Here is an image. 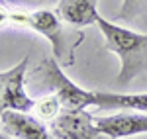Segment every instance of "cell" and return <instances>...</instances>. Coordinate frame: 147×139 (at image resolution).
<instances>
[{"label": "cell", "instance_id": "obj_6", "mask_svg": "<svg viewBox=\"0 0 147 139\" xmlns=\"http://www.w3.org/2000/svg\"><path fill=\"white\" fill-rule=\"evenodd\" d=\"M94 126L106 137L122 139L139 133H147V114L145 112H120L112 116H94Z\"/></svg>", "mask_w": 147, "mask_h": 139}, {"label": "cell", "instance_id": "obj_13", "mask_svg": "<svg viewBox=\"0 0 147 139\" xmlns=\"http://www.w3.org/2000/svg\"><path fill=\"white\" fill-rule=\"evenodd\" d=\"M0 139H16V137L10 135V133H0Z\"/></svg>", "mask_w": 147, "mask_h": 139}, {"label": "cell", "instance_id": "obj_14", "mask_svg": "<svg viewBox=\"0 0 147 139\" xmlns=\"http://www.w3.org/2000/svg\"><path fill=\"white\" fill-rule=\"evenodd\" d=\"M0 4H4V0H0Z\"/></svg>", "mask_w": 147, "mask_h": 139}, {"label": "cell", "instance_id": "obj_8", "mask_svg": "<svg viewBox=\"0 0 147 139\" xmlns=\"http://www.w3.org/2000/svg\"><path fill=\"white\" fill-rule=\"evenodd\" d=\"M98 10L92 0H59V18L75 28L96 24Z\"/></svg>", "mask_w": 147, "mask_h": 139}, {"label": "cell", "instance_id": "obj_11", "mask_svg": "<svg viewBox=\"0 0 147 139\" xmlns=\"http://www.w3.org/2000/svg\"><path fill=\"white\" fill-rule=\"evenodd\" d=\"M6 112V106H4V90H2V77H0V114Z\"/></svg>", "mask_w": 147, "mask_h": 139}, {"label": "cell", "instance_id": "obj_2", "mask_svg": "<svg viewBox=\"0 0 147 139\" xmlns=\"http://www.w3.org/2000/svg\"><path fill=\"white\" fill-rule=\"evenodd\" d=\"M43 69H45L47 79L51 82V86L55 88V94L59 96V100H61L65 110L75 112V110H86L88 106H98L96 92L84 90L79 84H75L65 75V71L61 69V63L55 57L45 59L43 61Z\"/></svg>", "mask_w": 147, "mask_h": 139}, {"label": "cell", "instance_id": "obj_5", "mask_svg": "<svg viewBox=\"0 0 147 139\" xmlns=\"http://www.w3.org/2000/svg\"><path fill=\"white\" fill-rule=\"evenodd\" d=\"M26 71H28V57H24L12 69L0 73L6 110L30 112L35 108V100L26 92Z\"/></svg>", "mask_w": 147, "mask_h": 139}, {"label": "cell", "instance_id": "obj_9", "mask_svg": "<svg viewBox=\"0 0 147 139\" xmlns=\"http://www.w3.org/2000/svg\"><path fill=\"white\" fill-rule=\"evenodd\" d=\"M96 108L102 110H137L147 114V92L145 94H110L96 92Z\"/></svg>", "mask_w": 147, "mask_h": 139}, {"label": "cell", "instance_id": "obj_3", "mask_svg": "<svg viewBox=\"0 0 147 139\" xmlns=\"http://www.w3.org/2000/svg\"><path fill=\"white\" fill-rule=\"evenodd\" d=\"M49 131L55 139H110L94 126V116L86 110H65L51 120Z\"/></svg>", "mask_w": 147, "mask_h": 139}, {"label": "cell", "instance_id": "obj_1", "mask_svg": "<svg viewBox=\"0 0 147 139\" xmlns=\"http://www.w3.org/2000/svg\"><path fill=\"white\" fill-rule=\"evenodd\" d=\"M96 26L100 28L102 35L106 39V49L116 53L122 59L120 81H124L125 73H127V65L131 63V57L147 47V35L137 34L134 30H127V28H122V26H116L114 22L102 18L100 14L96 16Z\"/></svg>", "mask_w": 147, "mask_h": 139}, {"label": "cell", "instance_id": "obj_12", "mask_svg": "<svg viewBox=\"0 0 147 139\" xmlns=\"http://www.w3.org/2000/svg\"><path fill=\"white\" fill-rule=\"evenodd\" d=\"M8 22H10V14L0 8V26H4V24H8Z\"/></svg>", "mask_w": 147, "mask_h": 139}, {"label": "cell", "instance_id": "obj_10", "mask_svg": "<svg viewBox=\"0 0 147 139\" xmlns=\"http://www.w3.org/2000/svg\"><path fill=\"white\" fill-rule=\"evenodd\" d=\"M63 108L61 104V100H59V96L53 94V96H43V98H39V100H35V116L39 118V120H45V122H51V120H55L59 116V110Z\"/></svg>", "mask_w": 147, "mask_h": 139}, {"label": "cell", "instance_id": "obj_4", "mask_svg": "<svg viewBox=\"0 0 147 139\" xmlns=\"http://www.w3.org/2000/svg\"><path fill=\"white\" fill-rule=\"evenodd\" d=\"M28 26L51 43L53 57L61 61V65H73V55H69L65 49L67 45H65V34L61 28V18L55 12L43 8V10H35L28 14Z\"/></svg>", "mask_w": 147, "mask_h": 139}, {"label": "cell", "instance_id": "obj_7", "mask_svg": "<svg viewBox=\"0 0 147 139\" xmlns=\"http://www.w3.org/2000/svg\"><path fill=\"white\" fill-rule=\"evenodd\" d=\"M0 120L6 133L14 135L16 139H55L39 118L30 116L28 112L6 110L0 114Z\"/></svg>", "mask_w": 147, "mask_h": 139}]
</instances>
